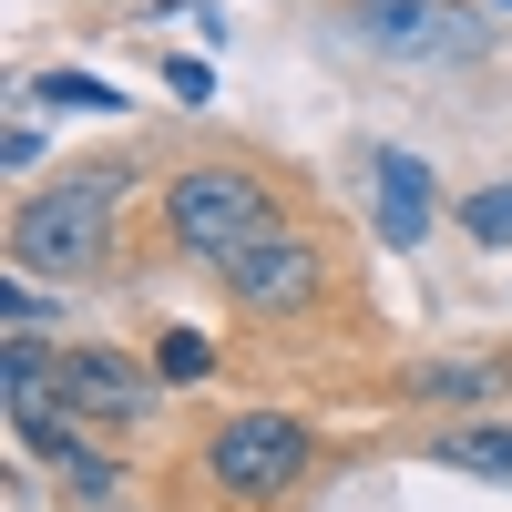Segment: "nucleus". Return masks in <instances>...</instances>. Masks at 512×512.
<instances>
[{
  "label": "nucleus",
  "instance_id": "f257e3e1",
  "mask_svg": "<svg viewBox=\"0 0 512 512\" xmlns=\"http://www.w3.org/2000/svg\"><path fill=\"white\" fill-rule=\"evenodd\" d=\"M164 226H175V246L205 256L216 277L236 256H256L267 236H287V216H277V195H267L256 164H185V175L164 185Z\"/></svg>",
  "mask_w": 512,
  "mask_h": 512
},
{
  "label": "nucleus",
  "instance_id": "f03ea898",
  "mask_svg": "<svg viewBox=\"0 0 512 512\" xmlns=\"http://www.w3.org/2000/svg\"><path fill=\"white\" fill-rule=\"evenodd\" d=\"M113 256V175H62L11 205V267L21 277H52V287H82L103 277Z\"/></svg>",
  "mask_w": 512,
  "mask_h": 512
},
{
  "label": "nucleus",
  "instance_id": "7ed1b4c3",
  "mask_svg": "<svg viewBox=\"0 0 512 512\" xmlns=\"http://www.w3.org/2000/svg\"><path fill=\"white\" fill-rule=\"evenodd\" d=\"M308 461H318V431L297 410H236L205 431V482L226 502H277V492H297Z\"/></svg>",
  "mask_w": 512,
  "mask_h": 512
},
{
  "label": "nucleus",
  "instance_id": "20e7f679",
  "mask_svg": "<svg viewBox=\"0 0 512 512\" xmlns=\"http://www.w3.org/2000/svg\"><path fill=\"white\" fill-rule=\"evenodd\" d=\"M226 297H236V318H267V328H287V318H308L318 297H328V246L318 236H267L256 256H236V267L216 277Z\"/></svg>",
  "mask_w": 512,
  "mask_h": 512
},
{
  "label": "nucleus",
  "instance_id": "39448f33",
  "mask_svg": "<svg viewBox=\"0 0 512 512\" xmlns=\"http://www.w3.org/2000/svg\"><path fill=\"white\" fill-rule=\"evenodd\" d=\"M62 400L93 420V431H144L154 400H164V379H154L144 359L103 349V338H62Z\"/></svg>",
  "mask_w": 512,
  "mask_h": 512
},
{
  "label": "nucleus",
  "instance_id": "423d86ee",
  "mask_svg": "<svg viewBox=\"0 0 512 512\" xmlns=\"http://www.w3.org/2000/svg\"><path fill=\"white\" fill-rule=\"evenodd\" d=\"M441 185H431V164H420V154H400V144H379L369 154V226H379V246H420V236H431V216H441V205H431Z\"/></svg>",
  "mask_w": 512,
  "mask_h": 512
},
{
  "label": "nucleus",
  "instance_id": "0eeeda50",
  "mask_svg": "<svg viewBox=\"0 0 512 512\" xmlns=\"http://www.w3.org/2000/svg\"><path fill=\"white\" fill-rule=\"evenodd\" d=\"M349 21L379 52H441V41H472V21L441 11V0H349Z\"/></svg>",
  "mask_w": 512,
  "mask_h": 512
},
{
  "label": "nucleus",
  "instance_id": "6e6552de",
  "mask_svg": "<svg viewBox=\"0 0 512 512\" xmlns=\"http://www.w3.org/2000/svg\"><path fill=\"white\" fill-rule=\"evenodd\" d=\"M400 390H410V400H502V390H512V359H492V349H482V359H420Z\"/></svg>",
  "mask_w": 512,
  "mask_h": 512
},
{
  "label": "nucleus",
  "instance_id": "1a4fd4ad",
  "mask_svg": "<svg viewBox=\"0 0 512 512\" xmlns=\"http://www.w3.org/2000/svg\"><path fill=\"white\" fill-rule=\"evenodd\" d=\"M441 472H472V482H512V420H451L431 441Z\"/></svg>",
  "mask_w": 512,
  "mask_h": 512
},
{
  "label": "nucleus",
  "instance_id": "9d476101",
  "mask_svg": "<svg viewBox=\"0 0 512 512\" xmlns=\"http://www.w3.org/2000/svg\"><path fill=\"white\" fill-rule=\"evenodd\" d=\"M154 379H164V390L216 379V338H205V328H164V338H154Z\"/></svg>",
  "mask_w": 512,
  "mask_h": 512
},
{
  "label": "nucleus",
  "instance_id": "9b49d317",
  "mask_svg": "<svg viewBox=\"0 0 512 512\" xmlns=\"http://www.w3.org/2000/svg\"><path fill=\"white\" fill-rule=\"evenodd\" d=\"M31 103H72V113H123V93H113V82H103V72H72V62H62V72H41V82H31Z\"/></svg>",
  "mask_w": 512,
  "mask_h": 512
},
{
  "label": "nucleus",
  "instance_id": "f8f14e48",
  "mask_svg": "<svg viewBox=\"0 0 512 512\" xmlns=\"http://www.w3.org/2000/svg\"><path fill=\"white\" fill-rule=\"evenodd\" d=\"M461 236H472V246H512V185L461 195Z\"/></svg>",
  "mask_w": 512,
  "mask_h": 512
},
{
  "label": "nucleus",
  "instance_id": "ddd939ff",
  "mask_svg": "<svg viewBox=\"0 0 512 512\" xmlns=\"http://www.w3.org/2000/svg\"><path fill=\"white\" fill-rule=\"evenodd\" d=\"M0 318H11V338H31L52 308H41V287H21V277H11V287H0Z\"/></svg>",
  "mask_w": 512,
  "mask_h": 512
},
{
  "label": "nucleus",
  "instance_id": "4468645a",
  "mask_svg": "<svg viewBox=\"0 0 512 512\" xmlns=\"http://www.w3.org/2000/svg\"><path fill=\"white\" fill-rule=\"evenodd\" d=\"M164 93H175V103H205V93H216V72H205V62H164Z\"/></svg>",
  "mask_w": 512,
  "mask_h": 512
},
{
  "label": "nucleus",
  "instance_id": "2eb2a0df",
  "mask_svg": "<svg viewBox=\"0 0 512 512\" xmlns=\"http://www.w3.org/2000/svg\"><path fill=\"white\" fill-rule=\"evenodd\" d=\"M0 164H11V175H31V164H41V134H31V123H11V144H0Z\"/></svg>",
  "mask_w": 512,
  "mask_h": 512
}]
</instances>
